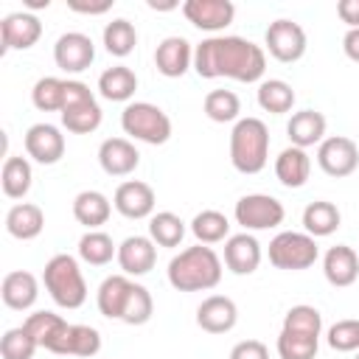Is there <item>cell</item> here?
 Here are the masks:
<instances>
[{
  "label": "cell",
  "instance_id": "obj_12",
  "mask_svg": "<svg viewBox=\"0 0 359 359\" xmlns=\"http://www.w3.org/2000/svg\"><path fill=\"white\" fill-rule=\"evenodd\" d=\"M95 59V45L81 31H67L53 45V62L65 73H84Z\"/></svg>",
  "mask_w": 359,
  "mask_h": 359
},
{
  "label": "cell",
  "instance_id": "obj_48",
  "mask_svg": "<svg viewBox=\"0 0 359 359\" xmlns=\"http://www.w3.org/2000/svg\"><path fill=\"white\" fill-rule=\"evenodd\" d=\"M25 6H28V8H48V6H50V0H28Z\"/></svg>",
  "mask_w": 359,
  "mask_h": 359
},
{
  "label": "cell",
  "instance_id": "obj_43",
  "mask_svg": "<svg viewBox=\"0 0 359 359\" xmlns=\"http://www.w3.org/2000/svg\"><path fill=\"white\" fill-rule=\"evenodd\" d=\"M328 345L339 353H353L359 351V320L348 317V320H337L331 328H328Z\"/></svg>",
  "mask_w": 359,
  "mask_h": 359
},
{
  "label": "cell",
  "instance_id": "obj_16",
  "mask_svg": "<svg viewBox=\"0 0 359 359\" xmlns=\"http://www.w3.org/2000/svg\"><path fill=\"white\" fill-rule=\"evenodd\" d=\"M0 36H3V50H28L39 42L42 22L31 11H14V14L3 17Z\"/></svg>",
  "mask_w": 359,
  "mask_h": 359
},
{
  "label": "cell",
  "instance_id": "obj_25",
  "mask_svg": "<svg viewBox=\"0 0 359 359\" xmlns=\"http://www.w3.org/2000/svg\"><path fill=\"white\" fill-rule=\"evenodd\" d=\"M286 135H289L292 146H297V149L320 146L325 140V115L317 109H300L289 118Z\"/></svg>",
  "mask_w": 359,
  "mask_h": 359
},
{
  "label": "cell",
  "instance_id": "obj_30",
  "mask_svg": "<svg viewBox=\"0 0 359 359\" xmlns=\"http://www.w3.org/2000/svg\"><path fill=\"white\" fill-rule=\"evenodd\" d=\"M137 90V76L132 67L126 65H115V67H107L101 76H98V93L101 98L107 101H129Z\"/></svg>",
  "mask_w": 359,
  "mask_h": 359
},
{
  "label": "cell",
  "instance_id": "obj_3",
  "mask_svg": "<svg viewBox=\"0 0 359 359\" xmlns=\"http://www.w3.org/2000/svg\"><path fill=\"white\" fill-rule=\"evenodd\" d=\"M222 280V258L208 247L196 244L168 261V283L177 292H208Z\"/></svg>",
  "mask_w": 359,
  "mask_h": 359
},
{
  "label": "cell",
  "instance_id": "obj_2",
  "mask_svg": "<svg viewBox=\"0 0 359 359\" xmlns=\"http://www.w3.org/2000/svg\"><path fill=\"white\" fill-rule=\"evenodd\" d=\"M98 311L126 325H146L154 314V300L146 286L129 280V275H109L101 280L95 294Z\"/></svg>",
  "mask_w": 359,
  "mask_h": 359
},
{
  "label": "cell",
  "instance_id": "obj_45",
  "mask_svg": "<svg viewBox=\"0 0 359 359\" xmlns=\"http://www.w3.org/2000/svg\"><path fill=\"white\" fill-rule=\"evenodd\" d=\"M337 14L348 28H359V0H339Z\"/></svg>",
  "mask_w": 359,
  "mask_h": 359
},
{
  "label": "cell",
  "instance_id": "obj_28",
  "mask_svg": "<svg viewBox=\"0 0 359 359\" xmlns=\"http://www.w3.org/2000/svg\"><path fill=\"white\" fill-rule=\"evenodd\" d=\"M109 213H112V202L101 191H81L73 199V216L87 230H98L101 224H107Z\"/></svg>",
  "mask_w": 359,
  "mask_h": 359
},
{
  "label": "cell",
  "instance_id": "obj_21",
  "mask_svg": "<svg viewBox=\"0 0 359 359\" xmlns=\"http://www.w3.org/2000/svg\"><path fill=\"white\" fill-rule=\"evenodd\" d=\"M98 163H101L104 174H109V177H126V174H132L137 168L140 151L126 137H107L98 146Z\"/></svg>",
  "mask_w": 359,
  "mask_h": 359
},
{
  "label": "cell",
  "instance_id": "obj_37",
  "mask_svg": "<svg viewBox=\"0 0 359 359\" xmlns=\"http://www.w3.org/2000/svg\"><path fill=\"white\" fill-rule=\"evenodd\" d=\"M135 45H137V31H135V25L129 20L118 17V20L104 25V48H107V53L123 59V56H129L135 50Z\"/></svg>",
  "mask_w": 359,
  "mask_h": 359
},
{
  "label": "cell",
  "instance_id": "obj_42",
  "mask_svg": "<svg viewBox=\"0 0 359 359\" xmlns=\"http://www.w3.org/2000/svg\"><path fill=\"white\" fill-rule=\"evenodd\" d=\"M317 348H320L317 337H300V334H289V331L278 334V356L280 359H314Z\"/></svg>",
  "mask_w": 359,
  "mask_h": 359
},
{
  "label": "cell",
  "instance_id": "obj_9",
  "mask_svg": "<svg viewBox=\"0 0 359 359\" xmlns=\"http://www.w3.org/2000/svg\"><path fill=\"white\" fill-rule=\"evenodd\" d=\"M233 216H236V222L247 233V230H269V227H278L283 222L286 210L269 194H247V196H241L236 202Z\"/></svg>",
  "mask_w": 359,
  "mask_h": 359
},
{
  "label": "cell",
  "instance_id": "obj_4",
  "mask_svg": "<svg viewBox=\"0 0 359 359\" xmlns=\"http://www.w3.org/2000/svg\"><path fill=\"white\" fill-rule=\"evenodd\" d=\"M269 160V129L261 118H238L230 132V163L238 174H258Z\"/></svg>",
  "mask_w": 359,
  "mask_h": 359
},
{
  "label": "cell",
  "instance_id": "obj_35",
  "mask_svg": "<svg viewBox=\"0 0 359 359\" xmlns=\"http://www.w3.org/2000/svg\"><path fill=\"white\" fill-rule=\"evenodd\" d=\"M149 238L157 247H180L185 238V222L171 210H160L149 219Z\"/></svg>",
  "mask_w": 359,
  "mask_h": 359
},
{
  "label": "cell",
  "instance_id": "obj_6",
  "mask_svg": "<svg viewBox=\"0 0 359 359\" xmlns=\"http://www.w3.org/2000/svg\"><path fill=\"white\" fill-rule=\"evenodd\" d=\"M121 129L149 146H163L171 137V118L149 101H132L121 112Z\"/></svg>",
  "mask_w": 359,
  "mask_h": 359
},
{
  "label": "cell",
  "instance_id": "obj_39",
  "mask_svg": "<svg viewBox=\"0 0 359 359\" xmlns=\"http://www.w3.org/2000/svg\"><path fill=\"white\" fill-rule=\"evenodd\" d=\"M280 331H289V334H300V337H317L320 339V331H323V314L314 309V306H292L283 317V328Z\"/></svg>",
  "mask_w": 359,
  "mask_h": 359
},
{
  "label": "cell",
  "instance_id": "obj_22",
  "mask_svg": "<svg viewBox=\"0 0 359 359\" xmlns=\"http://www.w3.org/2000/svg\"><path fill=\"white\" fill-rule=\"evenodd\" d=\"M261 244L252 233H236L224 241V266L233 275H252L261 264Z\"/></svg>",
  "mask_w": 359,
  "mask_h": 359
},
{
  "label": "cell",
  "instance_id": "obj_8",
  "mask_svg": "<svg viewBox=\"0 0 359 359\" xmlns=\"http://www.w3.org/2000/svg\"><path fill=\"white\" fill-rule=\"evenodd\" d=\"M320 258L317 250V238H311L309 233H297V230H283L269 241V264L275 269H286V272H300L314 266V261Z\"/></svg>",
  "mask_w": 359,
  "mask_h": 359
},
{
  "label": "cell",
  "instance_id": "obj_38",
  "mask_svg": "<svg viewBox=\"0 0 359 359\" xmlns=\"http://www.w3.org/2000/svg\"><path fill=\"white\" fill-rule=\"evenodd\" d=\"M22 325H25V331L34 337V342L48 351V348L53 345V339L62 334V328L67 325V320H62V317L53 314V311H34V314L25 317Z\"/></svg>",
  "mask_w": 359,
  "mask_h": 359
},
{
  "label": "cell",
  "instance_id": "obj_5",
  "mask_svg": "<svg viewBox=\"0 0 359 359\" xmlns=\"http://www.w3.org/2000/svg\"><path fill=\"white\" fill-rule=\"evenodd\" d=\"M42 283L59 309H81L87 300V283L79 269V261L67 252H56L53 258H48L42 269Z\"/></svg>",
  "mask_w": 359,
  "mask_h": 359
},
{
  "label": "cell",
  "instance_id": "obj_32",
  "mask_svg": "<svg viewBox=\"0 0 359 359\" xmlns=\"http://www.w3.org/2000/svg\"><path fill=\"white\" fill-rule=\"evenodd\" d=\"M294 90L283 79H266L258 84V107L269 115H286L294 107Z\"/></svg>",
  "mask_w": 359,
  "mask_h": 359
},
{
  "label": "cell",
  "instance_id": "obj_29",
  "mask_svg": "<svg viewBox=\"0 0 359 359\" xmlns=\"http://www.w3.org/2000/svg\"><path fill=\"white\" fill-rule=\"evenodd\" d=\"M339 222H342L339 208L334 202H325V199L309 202L306 210H303V230L311 238H325V236L337 233L339 230Z\"/></svg>",
  "mask_w": 359,
  "mask_h": 359
},
{
  "label": "cell",
  "instance_id": "obj_27",
  "mask_svg": "<svg viewBox=\"0 0 359 359\" xmlns=\"http://www.w3.org/2000/svg\"><path fill=\"white\" fill-rule=\"evenodd\" d=\"M42 227H45V213L34 202H17L6 213V230H8L11 238L31 241V238H36L42 233Z\"/></svg>",
  "mask_w": 359,
  "mask_h": 359
},
{
  "label": "cell",
  "instance_id": "obj_41",
  "mask_svg": "<svg viewBox=\"0 0 359 359\" xmlns=\"http://www.w3.org/2000/svg\"><path fill=\"white\" fill-rule=\"evenodd\" d=\"M36 342L34 337L25 331V325H17V328H8L0 339V356L3 359H34L36 353Z\"/></svg>",
  "mask_w": 359,
  "mask_h": 359
},
{
  "label": "cell",
  "instance_id": "obj_49",
  "mask_svg": "<svg viewBox=\"0 0 359 359\" xmlns=\"http://www.w3.org/2000/svg\"><path fill=\"white\" fill-rule=\"evenodd\" d=\"M353 359H359V351H356V356H353Z\"/></svg>",
  "mask_w": 359,
  "mask_h": 359
},
{
  "label": "cell",
  "instance_id": "obj_19",
  "mask_svg": "<svg viewBox=\"0 0 359 359\" xmlns=\"http://www.w3.org/2000/svg\"><path fill=\"white\" fill-rule=\"evenodd\" d=\"M238 323V306L227 294H210L196 309V325L208 334H227Z\"/></svg>",
  "mask_w": 359,
  "mask_h": 359
},
{
  "label": "cell",
  "instance_id": "obj_7",
  "mask_svg": "<svg viewBox=\"0 0 359 359\" xmlns=\"http://www.w3.org/2000/svg\"><path fill=\"white\" fill-rule=\"evenodd\" d=\"M62 126L73 135H90L101 126V107L93 90L84 81L67 79L65 81V107H62Z\"/></svg>",
  "mask_w": 359,
  "mask_h": 359
},
{
  "label": "cell",
  "instance_id": "obj_46",
  "mask_svg": "<svg viewBox=\"0 0 359 359\" xmlns=\"http://www.w3.org/2000/svg\"><path fill=\"white\" fill-rule=\"evenodd\" d=\"M342 50L351 62H359V28H348L342 36Z\"/></svg>",
  "mask_w": 359,
  "mask_h": 359
},
{
  "label": "cell",
  "instance_id": "obj_36",
  "mask_svg": "<svg viewBox=\"0 0 359 359\" xmlns=\"http://www.w3.org/2000/svg\"><path fill=\"white\" fill-rule=\"evenodd\" d=\"M202 109L213 123H233L241 115V101L233 90H210L202 101Z\"/></svg>",
  "mask_w": 359,
  "mask_h": 359
},
{
  "label": "cell",
  "instance_id": "obj_23",
  "mask_svg": "<svg viewBox=\"0 0 359 359\" xmlns=\"http://www.w3.org/2000/svg\"><path fill=\"white\" fill-rule=\"evenodd\" d=\"M323 275L337 289L353 286L356 278H359V255H356V250L348 247V244L328 247V252L323 255Z\"/></svg>",
  "mask_w": 359,
  "mask_h": 359
},
{
  "label": "cell",
  "instance_id": "obj_33",
  "mask_svg": "<svg viewBox=\"0 0 359 359\" xmlns=\"http://www.w3.org/2000/svg\"><path fill=\"white\" fill-rule=\"evenodd\" d=\"M79 258L90 266H104L112 258H118V247H115L112 236H107L104 230H87L79 238Z\"/></svg>",
  "mask_w": 359,
  "mask_h": 359
},
{
  "label": "cell",
  "instance_id": "obj_13",
  "mask_svg": "<svg viewBox=\"0 0 359 359\" xmlns=\"http://www.w3.org/2000/svg\"><path fill=\"white\" fill-rule=\"evenodd\" d=\"M154 205H157L154 188L143 180L121 182L115 188V196H112V208L123 219H149V216H154Z\"/></svg>",
  "mask_w": 359,
  "mask_h": 359
},
{
  "label": "cell",
  "instance_id": "obj_26",
  "mask_svg": "<svg viewBox=\"0 0 359 359\" xmlns=\"http://www.w3.org/2000/svg\"><path fill=\"white\" fill-rule=\"evenodd\" d=\"M311 174V157L306 149L289 146L275 157V177L283 188H303Z\"/></svg>",
  "mask_w": 359,
  "mask_h": 359
},
{
  "label": "cell",
  "instance_id": "obj_34",
  "mask_svg": "<svg viewBox=\"0 0 359 359\" xmlns=\"http://www.w3.org/2000/svg\"><path fill=\"white\" fill-rule=\"evenodd\" d=\"M191 233L196 236L199 244H219V241H227V238H230V236H227V233H230V222H227V216H224L222 210L208 208V210H199V213L194 216Z\"/></svg>",
  "mask_w": 359,
  "mask_h": 359
},
{
  "label": "cell",
  "instance_id": "obj_31",
  "mask_svg": "<svg viewBox=\"0 0 359 359\" xmlns=\"http://www.w3.org/2000/svg\"><path fill=\"white\" fill-rule=\"evenodd\" d=\"M31 182H34L31 163H28L25 157H14V154H8L6 163H3V174H0L3 194H6L8 199H22V196L31 191Z\"/></svg>",
  "mask_w": 359,
  "mask_h": 359
},
{
  "label": "cell",
  "instance_id": "obj_47",
  "mask_svg": "<svg viewBox=\"0 0 359 359\" xmlns=\"http://www.w3.org/2000/svg\"><path fill=\"white\" fill-rule=\"evenodd\" d=\"M109 8H112V0H104V3H79V0H73L70 3V11H76V14H104Z\"/></svg>",
  "mask_w": 359,
  "mask_h": 359
},
{
  "label": "cell",
  "instance_id": "obj_44",
  "mask_svg": "<svg viewBox=\"0 0 359 359\" xmlns=\"http://www.w3.org/2000/svg\"><path fill=\"white\" fill-rule=\"evenodd\" d=\"M230 359H269V351L261 339H241L233 345Z\"/></svg>",
  "mask_w": 359,
  "mask_h": 359
},
{
  "label": "cell",
  "instance_id": "obj_1",
  "mask_svg": "<svg viewBox=\"0 0 359 359\" xmlns=\"http://www.w3.org/2000/svg\"><path fill=\"white\" fill-rule=\"evenodd\" d=\"M194 70L202 79L252 84L266 70V50L244 36H208L194 48Z\"/></svg>",
  "mask_w": 359,
  "mask_h": 359
},
{
  "label": "cell",
  "instance_id": "obj_24",
  "mask_svg": "<svg viewBox=\"0 0 359 359\" xmlns=\"http://www.w3.org/2000/svg\"><path fill=\"white\" fill-rule=\"evenodd\" d=\"M0 297L11 311H28L39 297V280L25 269L8 272L0 283Z\"/></svg>",
  "mask_w": 359,
  "mask_h": 359
},
{
  "label": "cell",
  "instance_id": "obj_17",
  "mask_svg": "<svg viewBox=\"0 0 359 359\" xmlns=\"http://www.w3.org/2000/svg\"><path fill=\"white\" fill-rule=\"evenodd\" d=\"M48 351L56 353V356H81V359H90V356H95L101 351V334L93 325H73V323H67Z\"/></svg>",
  "mask_w": 359,
  "mask_h": 359
},
{
  "label": "cell",
  "instance_id": "obj_14",
  "mask_svg": "<svg viewBox=\"0 0 359 359\" xmlns=\"http://www.w3.org/2000/svg\"><path fill=\"white\" fill-rule=\"evenodd\" d=\"M25 154L39 165H53L65 157V135L53 123H34L28 126L25 137Z\"/></svg>",
  "mask_w": 359,
  "mask_h": 359
},
{
  "label": "cell",
  "instance_id": "obj_11",
  "mask_svg": "<svg viewBox=\"0 0 359 359\" xmlns=\"http://www.w3.org/2000/svg\"><path fill=\"white\" fill-rule=\"evenodd\" d=\"M317 165L328 177H351L359 168V146L345 135H331L317 146Z\"/></svg>",
  "mask_w": 359,
  "mask_h": 359
},
{
  "label": "cell",
  "instance_id": "obj_15",
  "mask_svg": "<svg viewBox=\"0 0 359 359\" xmlns=\"http://www.w3.org/2000/svg\"><path fill=\"white\" fill-rule=\"evenodd\" d=\"M182 14L199 31L216 34V31H224L233 22L236 6L230 0H185L182 3Z\"/></svg>",
  "mask_w": 359,
  "mask_h": 359
},
{
  "label": "cell",
  "instance_id": "obj_18",
  "mask_svg": "<svg viewBox=\"0 0 359 359\" xmlns=\"http://www.w3.org/2000/svg\"><path fill=\"white\" fill-rule=\"evenodd\" d=\"M154 67L165 79H180L194 67V48L185 36H165L154 50Z\"/></svg>",
  "mask_w": 359,
  "mask_h": 359
},
{
  "label": "cell",
  "instance_id": "obj_10",
  "mask_svg": "<svg viewBox=\"0 0 359 359\" xmlns=\"http://www.w3.org/2000/svg\"><path fill=\"white\" fill-rule=\"evenodd\" d=\"M264 45H266L272 59H278L283 65H292V62L303 59L309 42H306V31L297 22L275 20V22H269V28L264 34Z\"/></svg>",
  "mask_w": 359,
  "mask_h": 359
},
{
  "label": "cell",
  "instance_id": "obj_20",
  "mask_svg": "<svg viewBox=\"0 0 359 359\" xmlns=\"http://www.w3.org/2000/svg\"><path fill=\"white\" fill-rule=\"evenodd\" d=\"M118 264L123 275H146L157 264V244L149 236H129L118 244Z\"/></svg>",
  "mask_w": 359,
  "mask_h": 359
},
{
  "label": "cell",
  "instance_id": "obj_40",
  "mask_svg": "<svg viewBox=\"0 0 359 359\" xmlns=\"http://www.w3.org/2000/svg\"><path fill=\"white\" fill-rule=\"evenodd\" d=\"M65 81L67 79H56V76H42L34 90H31V101L39 112H62L65 107Z\"/></svg>",
  "mask_w": 359,
  "mask_h": 359
}]
</instances>
